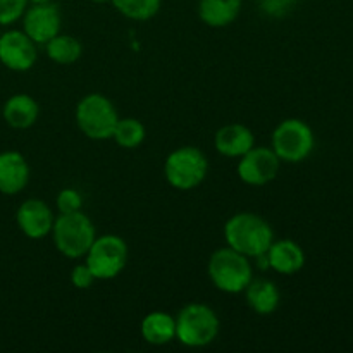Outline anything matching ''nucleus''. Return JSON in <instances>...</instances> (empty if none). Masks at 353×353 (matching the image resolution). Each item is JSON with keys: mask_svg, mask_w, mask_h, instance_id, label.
Listing matches in <instances>:
<instances>
[{"mask_svg": "<svg viewBox=\"0 0 353 353\" xmlns=\"http://www.w3.org/2000/svg\"><path fill=\"white\" fill-rule=\"evenodd\" d=\"M224 241L233 250L254 259L268 252L274 241V231L259 214L238 212L224 224Z\"/></svg>", "mask_w": 353, "mask_h": 353, "instance_id": "nucleus-1", "label": "nucleus"}, {"mask_svg": "<svg viewBox=\"0 0 353 353\" xmlns=\"http://www.w3.org/2000/svg\"><path fill=\"white\" fill-rule=\"evenodd\" d=\"M209 279L219 292L238 295L254 279V265L247 255L233 250L231 247L217 248L207 264Z\"/></svg>", "mask_w": 353, "mask_h": 353, "instance_id": "nucleus-2", "label": "nucleus"}, {"mask_svg": "<svg viewBox=\"0 0 353 353\" xmlns=\"http://www.w3.org/2000/svg\"><path fill=\"white\" fill-rule=\"evenodd\" d=\"M221 321L205 303H188L176 316V340L188 348H203L217 340Z\"/></svg>", "mask_w": 353, "mask_h": 353, "instance_id": "nucleus-3", "label": "nucleus"}, {"mask_svg": "<svg viewBox=\"0 0 353 353\" xmlns=\"http://www.w3.org/2000/svg\"><path fill=\"white\" fill-rule=\"evenodd\" d=\"M50 234L59 254L78 261L85 257L88 248L95 241L97 230L92 219L83 210H78L72 214L55 216Z\"/></svg>", "mask_w": 353, "mask_h": 353, "instance_id": "nucleus-4", "label": "nucleus"}, {"mask_svg": "<svg viewBox=\"0 0 353 353\" xmlns=\"http://www.w3.org/2000/svg\"><path fill=\"white\" fill-rule=\"evenodd\" d=\"M78 130L90 140H110L119 121L116 105L112 100L102 93H90L78 102L74 110Z\"/></svg>", "mask_w": 353, "mask_h": 353, "instance_id": "nucleus-5", "label": "nucleus"}, {"mask_svg": "<svg viewBox=\"0 0 353 353\" xmlns=\"http://www.w3.org/2000/svg\"><path fill=\"white\" fill-rule=\"evenodd\" d=\"M209 172V161L199 147L185 145L165 157L164 176L165 181L179 192L195 190L205 181Z\"/></svg>", "mask_w": 353, "mask_h": 353, "instance_id": "nucleus-6", "label": "nucleus"}, {"mask_svg": "<svg viewBox=\"0 0 353 353\" xmlns=\"http://www.w3.org/2000/svg\"><path fill=\"white\" fill-rule=\"evenodd\" d=\"M271 148L281 162L300 164L309 159L316 148V137L305 121L290 117L274 128L271 134Z\"/></svg>", "mask_w": 353, "mask_h": 353, "instance_id": "nucleus-7", "label": "nucleus"}, {"mask_svg": "<svg viewBox=\"0 0 353 353\" xmlns=\"http://www.w3.org/2000/svg\"><path fill=\"white\" fill-rule=\"evenodd\" d=\"M128 245L117 234L97 236L92 247L85 255V264L88 265L97 281H109L117 278L128 264Z\"/></svg>", "mask_w": 353, "mask_h": 353, "instance_id": "nucleus-8", "label": "nucleus"}, {"mask_svg": "<svg viewBox=\"0 0 353 353\" xmlns=\"http://www.w3.org/2000/svg\"><path fill=\"white\" fill-rule=\"evenodd\" d=\"M281 161L271 147H252L238 159L236 174L245 185L265 186L274 181Z\"/></svg>", "mask_w": 353, "mask_h": 353, "instance_id": "nucleus-9", "label": "nucleus"}, {"mask_svg": "<svg viewBox=\"0 0 353 353\" xmlns=\"http://www.w3.org/2000/svg\"><path fill=\"white\" fill-rule=\"evenodd\" d=\"M38 45L23 30H9L0 37V64L14 72H26L37 64Z\"/></svg>", "mask_w": 353, "mask_h": 353, "instance_id": "nucleus-10", "label": "nucleus"}, {"mask_svg": "<svg viewBox=\"0 0 353 353\" xmlns=\"http://www.w3.org/2000/svg\"><path fill=\"white\" fill-rule=\"evenodd\" d=\"M23 31L37 45H45L61 33L62 16L59 7L50 3H31L23 14Z\"/></svg>", "mask_w": 353, "mask_h": 353, "instance_id": "nucleus-11", "label": "nucleus"}, {"mask_svg": "<svg viewBox=\"0 0 353 353\" xmlns=\"http://www.w3.org/2000/svg\"><path fill=\"white\" fill-rule=\"evenodd\" d=\"M54 212L45 200L28 199L17 207V228L30 240H41L48 236L54 228Z\"/></svg>", "mask_w": 353, "mask_h": 353, "instance_id": "nucleus-12", "label": "nucleus"}, {"mask_svg": "<svg viewBox=\"0 0 353 353\" xmlns=\"http://www.w3.org/2000/svg\"><path fill=\"white\" fill-rule=\"evenodd\" d=\"M30 164L26 157L16 150L0 152V193L17 195L30 183Z\"/></svg>", "mask_w": 353, "mask_h": 353, "instance_id": "nucleus-13", "label": "nucleus"}, {"mask_svg": "<svg viewBox=\"0 0 353 353\" xmlns=\"http://www.w3.org/2000/svg\"><path fill=\"white\" fill-rule=\"evenodd\" d=\"M214 147L223 157L240 159L252 147H255L254 131L245 124H226L216 131Z\"/></svg>", "mask_w": 353, "mask_h": 353, "instance_id": "nucleus-14", "label": "nucleus"}, {"mask_svg": "<svg viewBox=\"0 0 353 353\" xmlns=\"http://www.w3.org/2000/svg\"><path fill=\"white\" fill-rule=\"evenodd\" d=\"M269 265L274 272L283 276H293L305 265V252L293 240H274L268 248Z\"/></svg>", "mask_w": 353, "mask_h": 353, "instance_id": "nucleus-15", "label": "nucleus"}, {"mask_svg": "<svg viewBox=\"0 0 353 353\" xmlns=\"http://www.w3.org/2000/svg\"><path fill=\"white\" fill-rule=\"evenodd\" d=\"M3 121L12 130H28L40 117V105L37 100L26 93H16L3 103Z\"/></svg>", "mask_w": 353, "mask_h": 353, "instance_id": "nucleus-16", "label": "nucleus"}, {"mask_svg": "<svg viewBox=\"0 0 353 353\" xmlns=\"http://www.w3.org/2000/svg\"><path fill=\"white\" fill-rule=\"evenodd\" d=\"M243 293L247 305L257 316H271L278 310L279 302H281V293H279L276 283L269 281L265 278L252 279L250 285L245 288Z\"/></svg>", "mask_w": 353, "mask_h": 353, "instance_id": "nucleus-17", "label": "nucleus"}, {"mask_svg": "<svg viewBox=\"0 0 353 353\" xmlns=\"http://www.w3.org/2000/svg\"><path fill=\"white\" fill-rule=\"evenodd\" d=\"M243 0H199L200 21L210 28H226L238 19Z\"/></svg>", "mask_w": 353, "mask_h": 353, "instance_id": "nucleus-18", "label": "nucleus"}, {"mask_svg": "<svg viewBox=\"0 0 353 353\" xmlns=\"http://www.w3.org/2000/svg\"><path fill=\"white\" fill-rule=\"evenodd\" d=\"M141 338L148 345L162 347L176 340V317L169 312L154 310L147 314L140 324Z\"/></svg>", "mask_w": 353, "mask_h": 353, "instance_id": "nucleus-19", "label": "nucleus"}, {"mask_svg": "<svg viewBox=\"0 0 353 353\" xmlns=\"http://www.w3.org/2000/svg\"><path fill=\"white\" fill-rule=\"evenodd\" d=\"M45 54L52 62L59 65H71L79 61L83 54V45L72 34L59 33L43 45Z\"/></svg>", "mask_w": 353, "mask_h": 353, "instance_id": "nucleus-20", "label": "nucleus"}, {"mask_svg": "<svg viewBox=\"0 0 353 353\" xmlns=\"http://www.w3.org/2000/svg\"><path fill=\"white\" fill-rule=\"evenodd\" d=\"M145 137H147V130L141 121L134 117H119L110 140L116 141L117 147L124 150H133L143 143Z\"/></svg>", "mask_w": 353, "mask_h": 353, "instance_id": "nucleus-21", "label": "nucleus"}, {"mask_svg": "<svg viewBox=\"0 0 353 353\" xmlns=\"http://www.w3.org/2000/svg\"><path fill=\"white\" fill-rule=\"evenodd\" d=\"M116 10L131 21H148L157 16L162 0H110Z\"/></svg>", "mask_w": 353, "mask_h": 353, "instance_id": "nucleus-22", "label": "nucleus"}, {"mask_svg": "<svg viewBox=\"0 0 353 353\" xmlns=\"http://www.w3.org/2000/svg\"><path fill=\"white\" fill-rule=\"evenodd\" d=\"M59 214H72L83 209V195L76 188H62L55 199Z\"/></svg>", "mask_w": 353, "mask_h": 353, "instance_id": "nucleus-23", "label": "nucleus"}, {"mask_svg": "<svg viewBox=\"0 0 353 353\" xmlns=\"http://www.w3.org/2000/svg\"><path fill=\"white\" fill-rule=\"evenodd\" d=\"M28 0H0V26H10L23 17Z\"/></svg>", "mask_w": 353, "mask_h": 353, "instance_id": "nucleus-24", "label": "nucleus"}, {"mask_svg": "<svg viewBox=\"0 0 353 353\" xmlns=\"http://www.w3.org/2000/svg\"><path fill=\"white\" fill-rule=\"evenodd\" d=\"M299 0H257V6L262 12L272 19H281L288 16L296 7Z\"/></svg>", "mask_w": 353, "mask_h": 353, "instance_id": "nucleus-25", "label": "nucleus"}, {"mask_svg": "<svg viewBox=\"0 0 353 353\" xmlns=\"http://www.w3.org/2000/svg\"><path fill=\"white\" fill-rule=\"evenodd\" d=\"M95 281H97L95 276L92 274V271H90V268L85 264V262H81V264H78L72 268L71 283L74 288L88 290V288H92L93 283Z\"/></svg>", "mask_w": 353, "mask_h": 353, "instance_id": "nucleus-26", "label": "nucleus"}, {"mask_svg": "<svg viewBox=\"0 0 353 353\" xmlns=\"http://www.w3.org/2000/svg\"><path fill=\"white\" fill-rule=\"evenodd\" d=\"M54 0H28V3H50Z\"/></svg>", "mask_w": 353, "mask_h": 353, "instance_id": "nucleus-27", "label": "nucleus"}, {"mask_svg": "<svg viewBox=\"0 0 353 353\" xmlns=\"http://www.w3.org/2000/svg\"><path fill=\"white\" fill-rule=\"evenodd\" d=\"M92 2H95V3H109L110 0H92Z\"/></svg>", "mask_w": 353, "mask_h": 353, "instance_id": "nucleus-28", "label": "nucleus"}]
</instances>
